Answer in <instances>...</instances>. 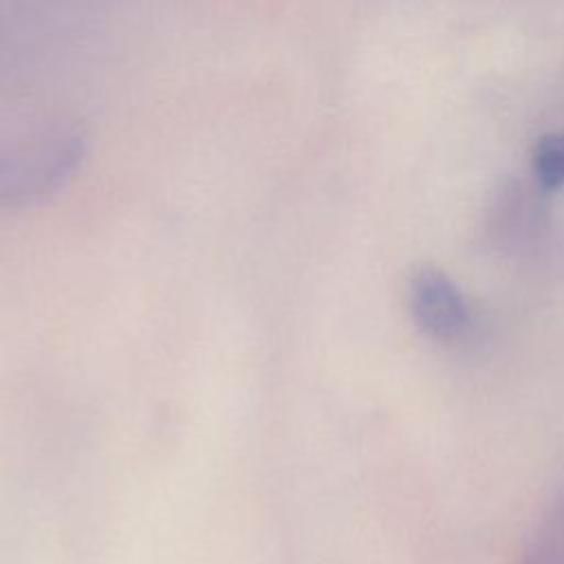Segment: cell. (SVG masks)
Instances as JSON below:
<instances>
[{
    "instance_id": "6da1fadb",
    "label": "cell",
    "mask_w": 564,
    "mask_h": 564,
    "mask_svg": "<svg viewBox=\"0 0 564 564\" xmlns=\"http://www.w3.org/2000/svg\"><path fill=\"white\" fill-rule=\"evenodd\" d=\"M79 132H55L0 152V212L37 205L68 185L86 161Z\"/></svg>"
},
{
    "instance_id": "7a4b0ae2",
    "label": "cell",
    "mask_w": 564,
    "mask_h": 564,
    "mask_svg": "<svg viewBox=\"0 0 564 564\" xmlns=\"http://www.w3.org/2000/svg\"><path fill=\"white\" fill-rule=\"evenodd\" d=\"M408 304L416 326L434 341H458L471 326V313L460 289L434 267H419L410 275Z\"/></svg>"
},
{
    "instance_id": "3957f363",
    "label": "cell",
    "mask_w": 564,
    "mask_h": 564,
    "mask_svg": "<svg viewBox=\"0 0 564 564\" xmlns=\"http://www.w3.org/2000/svg\"><path fill=\"white\" fill-rule=\"evenodd\" d=\"M531 167L546 189L564 187V132H549L531 150Z\"/></svg>"
}]
</instances>
